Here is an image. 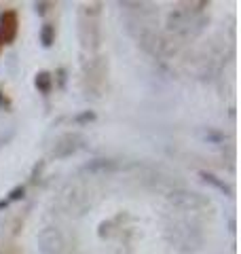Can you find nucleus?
<instances>
[{
	"label": "nucleus",
	"mask_w": 241,
	"mask_h": 254,
	"mask_svg": "<svg viewBox=\"0 0 241 254\" xmlns=\"http://www.w3.org/2000/svg\"><path fill=\"white\" fill-rule=\"evenodd\" d=\"M167 235H172L170 242L180 252H197L201 248V242H203L201 231L197 227H192L190 222H174V225L167 229Z\"/></svg>",
	"instance_id": "nucleus-1"
},
{
	"label": "nucleus",
	"mask_w": 241,
	"mask_h": 254,
	"mask_svg": "<svg viewBox=\"0 0 241 254\" xmlns=\"http://www.w3.org/2000/svg\"><path fill=\"white\" fill-rule=\"evenodd\" d=\"M66 246V237L58 227H45L38 233V252L40 254H61Z\"/></svg>",
	"instance_id": "nucleus-2"
},
{
	"label": "nucleus",
	"mask_w": 241,
	"mask_h": 254,
	"mask_svg": "<svg viewBox=\"0 0 241 254\" xmlns=\"http://www.w3.org/2000/svg\"><path fill=\"white\" fill-rule=\"evenodd\" d=\"M167 201H170L176 210L180 212H197L205 205V199L197 193H190V190H176L167 197Z\"/></svg>",
	"instance_id": "nucleus-3"
},
{
	"label": "nucleus",
	"mask_w": 241,
	"mask_h": 254,
	"mask_svg": "<svg viewBox=\"0 0 241 254\" xmlns=\"http://www.w3.org/2000/svg\"><path fill=\"white\" fill-rule=\"evenodd\" d=\"M80 144H83V136H78V133H66L63 138H60L55 142L53 157L55 159H68L80 148Z\"/></svg>",
	"instance_id": "nucleus-4"
},
{
	"label": "nucleus",
	"mask_w": 241,
	"mask_h": 254,
	"mask_svg": "<svg viewBox=\"0 0 241 254\" xmlns=\"http://www.w3.org/2000/svg\"><path fill=\"white\" fill-rule=\"evenodd\" d=\"M17 13L15 11H4L0 15V45H11L17 36Z\"/></svg>",
	"instance_id": "nucleus-5"
},
{
	"label": "nucleus",
	"mask_w": 241,
	"mask_h": 254,
	"mask_svg": "<svg viewBox=\"0 0 241 254\" xmlns=\"http://www.w3.org/2000/svg\"><path fill=\"white\" fill-rule=\"evenodd\" d=\"M117 170V163L112 159H106V157H98V159H91L83 165V172L89 174V176H106V174L115 172Z\"/></svg>",
	"instance_id": "nucleus-6"
},
{
	"label": "nucleus",
	"mask_w": 241,
	"mask_h": 254,
	"mask_svg": "<svg viewBox=\"0 0 241 254\" xmlns=\"http://www.w3.org/2000/svg\"><path fill=\"white\" fill-rule=\"evenodd\" d=\"M199 176L201 178H203V182H207V185H212L214 189H218L220 190V193H224V195H233V189L227 185V182H224V180H220L218 176H214V174H210V172H201L199 174Z\"/></svg>",
	"instance_id": "nucleus-7"
},
{
	"label": "nucleus",
	"mask_w": 241,
	"mask_h": 254,
	"mask_svg": "<svg viewBox=\"0 0 241 254\" xmlns=\"http://www.w3.org/2000/svg\"><path fill=\"white\" fill-rule=\"evenodd\" d=\"M34 83H36V87H38L40 93H49L51 87H53V78H51L49 72H38L36 78H34Z\"/></svg>",
	"instance_id": "nucleus-8"
},
{
	"label": "nucleus",
	"mask_w": 241,
	"mask_h": 254,
	"mask_svg": "<svg viewBox=\"0 0 241 254\" xmlns=\"http://www.w3.org/2000/svg\"><path fill=\"white\" fill-rule=\"evenodd\" d=\"M55 43V26L51 23H45L43 28H40V45L43 47H51Z\"/></svg>",
	"instance_id": "nucleus-9"
},
{
	"label": "nucleus",
	"mask_w": 241,
	"mask_h": 254,
	"mask_svg": "<svg viewBox=\"0 0 241 254\" xmlns=\"http://www.w3.org/2000/svg\"><path fill=\"white\" fill-rule=\"evenodd\" d=\"M98 115H95V110H83V113H78L74 117V123L76 125H87V123H93Z\"/></svg>",
	"instance_id": "nucleus-10"
},
{
	"label": "nucleus",
	"mask_w": 241,
	"mask_h": 254,
	"mask_svg": "<svg viewBox=\"0 0 241 254\" xmlns=\"http://www.w3.org/2000/svg\"><path fill=\"white\" fill-rule=\"evenodd\" d=\"M23 195H26V189L19 185V187H15V189L9 190V197H6V201H9V203H11V201H19Z\"/></svg>",
	"instance_id": "nucleus-11"
},
{
	"label": "nucleus",
	"mask_w": 241,
	"mask_h": 254,
	"mask_svg": "<svg viewBox=\"0 0 241 254\" xmlns=\"http://www.w3.org/2000/svg\"><path fill=\"white\" fill-rule=\"evenodd\" d=\"M49 6H51V2H36V4H34V11H36L38 15H45L47 11H49Z\"/></svg>",
	"instance_id": "nucleus-12"
},
{
	"label": "nucleus",
	"mask_w": 241,
	"mask_h": 254,
	"mask_svg": "<svg viewBox=\"0 0 241 254\" xmlns=\"http://www.w3.org/2000/svg\"><path fill=\"white\" fill-rule=\"evenodd\" d=\"M205 138H207V140L220 142V140H222V133H218V131H207V133H205Z\"/></svg>",
	"instance_id": "nucleus-13"
},
{
	"label": "nucleus",
	"mask_w": 241,
	"mask_h": 254,
	"mask_svg": "<svg viewBox=\"0 0 241 254\" xmlns=\"http://www.w3.org/2000/svg\"><path fill=\"white\" fill-rule=\"evenodd\" d=\"M60 85H63V83H66V70H60Z\"/></svg>",
	"instance_id": "nucleus-14"
},
{
	"label": "nucleus",
	"mask_w": 241,
	"mask_h": 254,
	"mask_svg": "<svg viewBox=\"0 0 241 254\" xmlns=\"http://www.w3.org/2000/svg\"><path fill=\"white\" fill-rule=\"evenodd\" d=\"M6 205H9V201H6V199H0V210H4Z\"/></svg>",
	"instance_id": "nucleus-15"
},
{
	"label": "nucleus",
	"mask_w": 241,
	"mask_h": 254,
	"mask_svg": "<svg viewBox=\"0 0 241 254\" xmlns=\"http://www.w3.org/2000/svg\"><path fill=\"white\" fill-rule=\"evenodd\" d=\"M4 104H6V100L2 98V95H0V106H4Z\"/></svg>",
	"instance_id": "nucleus-16"
},
{
	"label": "nucleus",
	"mask_w": 241,
	"mask_h": 254,
	"mask_svg": "<svg viewBox=\"0 0 241 254\" xmlns=\"http://www.w3.org/2000/svg\"><path fill=\"white\" fill-rule=\"evenodd\" d=\"M0 49H2V45H0Z\"/></svg>",
	"instance_id": "nucleus-17"
}]
</instances>
